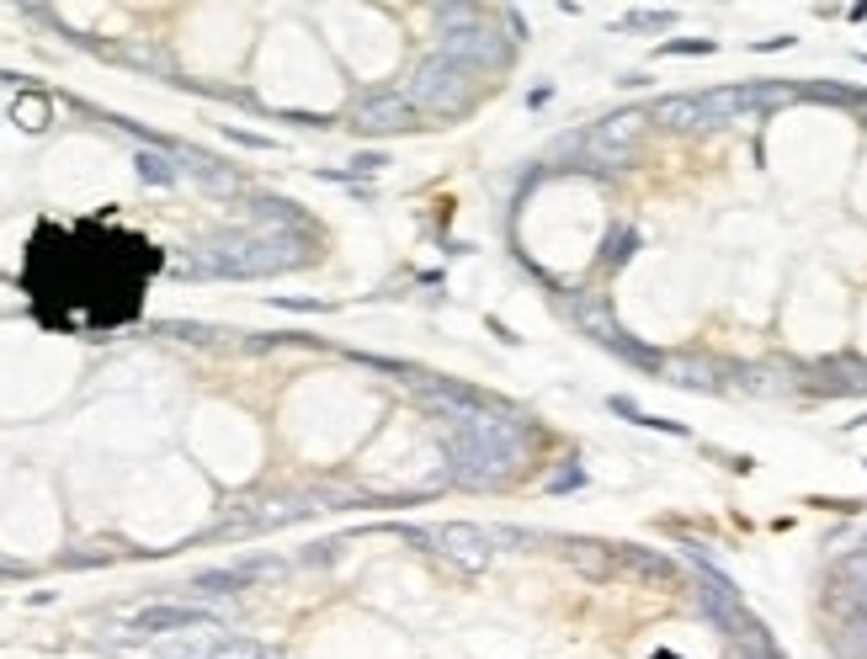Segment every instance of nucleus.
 <instances>
[{
    "instance_id": "obj_3",
    "label": "nucleus",
    "mask_w": 867,
    "mask_h": 659,
    "mask_svg": "<svg viewBox=\"0 0 867 659\" xmlns=\"http://www.w3.org/2000/svg\"><path fill=\"white\" fill-rule=\"evenodd\" d=\"M437 542H442V553L453 559L458 570H468V575H485V570H490V559H496L490 532H479V527H468V522L442 527V532H437Z\"/></svg>"
},
{
    "instance_id": "obj_13",
    "label": "nucleus",
    "mask_w": 867,
    "mask_h": 659,
    "mask_svg": "<svg viewBox=\"0 0 867 659\" xmlns=\"http://www.w3.org/2000/svg\"><path fill=\"white\" fill-rule=\"evenodd\" d=\"M11 118L27 128V133H43V128H48V96H16Z\"/></svg>"
},
{
    "instance_id": "obj_6",
    "label": "nucleus",
    "mask_w": 867,
    "mask_h": 659,
    "mask_svg": "<svg viewBox=\"0 0 867 659\" xmlns=\"http://www.w3.org/2000/svg\"><path fill=\"white\" fill-rule=\"evenodd\" d=\"M192 627H213V622L192 607H144L133 618V633H192Z\"/></svg>"
},
{
    "instance_id": "obj_8",
    "label": "nucleus",
    "mask_w": 867,
    "mask_h": 659,
    "mask_svg": "<svg viewBox=\"0 0 867 659\" xmlns=\"http://www.w3.org/2000/svg\"><path fill=\"white\" fill-rule=\"evenodd\" d=\"M218 638L213 633H176L166 644H155V659H213Z\"/></svg>"
},
{
    "instance_id": "obj_14",
    "label": "nucleus",
    "mask_w": 867,
    "mask_h": 659,
    "mask_svg": "<svg viewBox=\"0 0 867 659\" xmlns=\"http://www.w3.org/2000/svg\"><path fill=\"white\" fill-rule=\"evenodd\" d=\"M661 53H713V43H661Z\"/></svg>"
},
{
    "instance_id": "obj_1",
    "label": "nucleus",
    "mask_w": 867,
    "mask_h": 659,
    "mask_svg": "<svg viewBox=\"0 0 867 659\" xmlns=\"http://www.w3.org/2000/svg\"><path fill=\"white\" fill-rule=\"evenodd\" d=\"M150 272H161V250L112 224H43L22 261V288L33 314L59 330H118L139 314Z\"/></svg>"
},
{
    "instance_id": "obj_4",
    "label": "nucleus",
    "mask_w": 867,
    "mask_h": 659,
    "mask_svg": "<svg viewBox=\"0 0 867 659\" xmlns=\"http://www.w3.org/2000/svg\"><path fill=\"white\" fill-rule=\"evenodd\" d=\"M415 123V107L405 96H372L357 107V128L363 133H394V128H411Z\"/></svg>"
},
{
    "instance_id": "obj_5",
    "label": "nucleus",
    "mask_w": 867,
    "mask_h": 659,
    "mask_svg": "<svg viewBox=\"0 0 867 659\" xmlns=\"http://www.w3.org/2000/svg\"><path fill=\"white\" fill-rule=\"evenodd\" d=\"M176 165L187 170V176H198L207 192H218V197H229V192H240V176L229 170L224 160H213L203 149H176Z\"/></svg>"
},
{
    "instance_id": "obj_9",
    "label": "nucleus",
    "mask_w": 867,
    "mask_h": 659,
    "mask_svg": "<svg viewBox=\"0 0 867 659\" xmlns=\"http://www.w3.org/2000/svg\"><path fill=\"white\" fill-rule=\"evenodd\" d=\"M133 170H139V181H150V187H176V155H166V149H139V160H133Z\"/></svg>"
},
{
    "instance_id": "obj_16",
    "label": "nucleus",
    "mask_w": 867,
    "mask_h": 659,
    "mask_svg": "<svg viewBox=\"0 0 867 659\" xmlns=\"http://www.w3.org/2000/svg\"><path fill=\"white\" fill-rule=\"evenodd\" d=\"M655 659H681V655H655Z\"/></svg>"
},
{
    "instance_id": "obj_7",
    "label": "nucleus",
    "mask_w": 867,
    "mask_h": 659,
    "mask_svg": "<svg viewBox=\"0 0 867 659\" xmlns=\"http://www.w3.org/2000/svg\"><path fill=\"white\" fill-rule=\"evenodd\" d=\"M644 123H650L644 112H618V118L596 123L585 139H591V144H602V149H633V139L644 133Z\"/></svg>"
},
{
    "instance_id": "obj_12",
    "label": "nucleus",
    "mask_w": 867,
    "mask_h": 659,
    "mask_svg": "<svg viewBox=\"0 0 867 659\" xmlns=\"http://www.w3.org/2000/svg\"><path fill=\"white\" fill-rule=\"evenodd\" d=\"M240 585H246L240 570H203V575L192 579V590H198V596H229V590H240Z\"/></svg>"
},
{
    "instance_id": "obj_15",
    "label": "nucleus",
    "mask_w": 867,
    "mask_h": 659,
    "mask_svg": "<svg viewBox=\"0 0 867 659\" xmlns=\"http://www.w3.org/2000/svg\"><path fill=\"white\" fill-rule=\"evenodd\" d=\"M0 575H16V570H11V564H0Z\"/></svg>"
},
{
    "instance_id": "obj_2",
    "label": "nucleus",
    "mask_w": 867,
    "mask_h": 659,
    "mask_svg": "<svg viewBox=\"0 0 867 659\" xmlns=\"http://www.w3.org/2000/svg\"><path fill=\"white\" fill-rule=\"evenodd\" d=\"M458 81H468V70H463L458 59H448V53H431V59H420L411 70V85H405L400 96L411 101L415 112H458V107H463Z\"/></svg>"
},
{
    "instance_id": "obj_11",
    "label": "nucleus",
    "mask_w": 867,
    "mask_h": 659,
    "mask_svg": "<svg viewBox=\"0 0 867 659\" xmlns=\"http://www.w3.org/2000/svg\"><path fill=\"white\" fill-rule=\"evenodd\" d=\"M213 659H288V655H277V649H266L256 638H218Z\"/></svg>"
},
{
    "instance_id": "obj_10",
    "label": "nucleus",
    "mask_w": 867,
    "mask_h": 659,
    "mask_svg": "<svg viewBox=\"0 0 867 659\" xmlns=\"http://www.w3.org/2000/svg\"><path fill=\"white\" fill-rule=\"evenodd\" d=\"M575 325L591 330L596 340H607V346H618L622 330L613 325V314H607V303H575Z\"/></svg>"
}]
</instances>
